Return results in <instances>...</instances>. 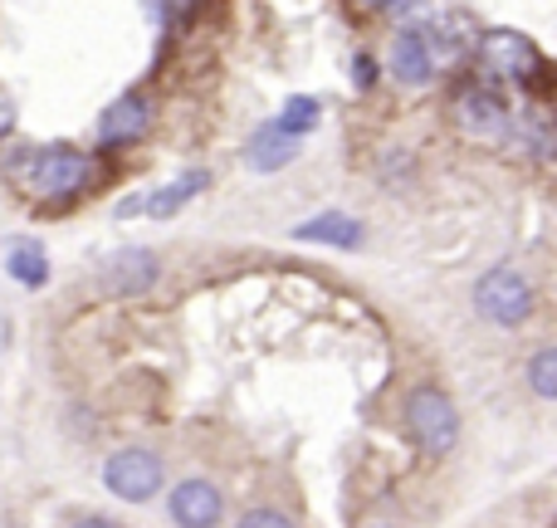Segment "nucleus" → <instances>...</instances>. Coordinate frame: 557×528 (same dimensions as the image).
<instances>
[{
  "label": "nucleus",
  "mask_w": 557,
  "mask_h": 528,
  "mask_svg": "<svg viewBox=\"0 0 557 528\" xmlns=\"http://www.w3.org/2000/svg\"><path fill=\"white\" fill-rule=\"evenodd\" d=\"M474 49H480V64L494 78H513V84L533 88L539 98L548 94V59H543V49L529 35H519V29H484L474 39Z\"/></svg>",
  "instance_id": "1"
},
{
  "label": "nucleus",
  "mask_w": 557,
  "mask_h": 528,
  "mask_svg": "<svg viewBox=\"0 0 557 528\" xmlns=\"http://www.w3.org/2000/svg\"><path fill=\"white\" fill-rule=\"evenodd\" d=\"M406 426H411L416 445H421L425 455H445L460 441V412H455V402L441 386H416V392L406 396Z\"/></svg>",
  "instance_id": "2"
},
{
  "label": "nucleus",
  "mask_w": 557,
  "mask_h": 528,
  "mask_svg": "<svg viewBox=\"0 0 557 528\" xmlns=\"http://www.w3.org/2000/svg\"><path fill=\"white\" fill-rule=\"evenodd\" d=\"M20 176H25L29 192L39 196H74L88 186L94 176V162L74 147H35V152L20 162Z\"/></svg>",
  "instance_id": "3"
},
{
  "label": "nucleus",
  "mask_w": 557,
  "mask_h": 528,
  "mask_svg": "<svg viewBox=\"0 0 557 528\" xmlns=\"http://www.w3.org/2000/svg\"><path fill=\"white\" fill-rule=\"evenodd\" d=\"M474 304H480V314L490 318V323L519 328L523 318L533 314V284L513 265H494L490 274L474 284Z\"/></svg>",
  "instance_id": "4"
},
{
  "label": "nucleus",
  "mask_w": 557,
  "mask_h": 528,
  "mask_svg": "<svg viewBox=\"0 0 557 528\" xmlns=\"http://www.w3.org/2000/svg\"><path fill=\"white\" fill-rule=\"evenodd\" d=\"M103 484L117 494V500L143 504L162 490V461H157L152 451H137V445L133 451H117L113 461L103 465Z\"/></svg>",
  "instance_id": "5"
},
{
  "label": "nucleus",
  "mask_w": 557,
  "mask_h": 528,
  "mask_svg": "<svg viewBox=\"0 0 557 528\" xmlns=\"http://www.w3.org/2000/svg\"><path fill=\"white\" fill-rule=\"evenodd\" d=\"M455 123H460L465 137H480V143H494V137L509 133V103H504L494 88H465L455 98Z\"/></svg>",
  "instance_id": "6"
},
{
  "label": "nucleus",
  "mask_w": 557,
  "mask_h": 528,
  "mask_svg": "<svg viewBox=\"0 0 557 528\" xmlns=\"http://www.w3.org/2000/svg\"><path fill=\"white\" fill-rule=\"evenodd\" d=\"M157 255L152 250H117V255H108L103 265H98V284H103V294H113V298H137V294H147V288L157 284Z\"/></svg>",
  "instance_id": "7"
},
{
  "label": "nucleus",
  "mask_w": 557,
  "mask_h": 528,
  "mask_svg": "<svg viewBox=\"0 0 557 528\" xmlns=\"http://www.w3.org/2000/svg\"><path fill=\"white\" fill-rule=\"evenodd\" d=\"M147 127H152V98L123 94L103 108V118H98V143L103 147H133L137 137H147Z\"/></svg>",
  "instance_id": "8"
},
{
  "label": "nucleus",
  "mask_w": 557,
  "mask_h": 528,
  "mask_svg": "<svg viewBox=\"0 0 557 528\" xmlns=\"http://www.w3.org/2000/svg\"><path fill=\"white\" fill-rule=\"evenodd\" d=\"M221 514H225V500H221V490H215V484L182 480L172 490V519L182 528H215V524H221Z\"/></svg>",
  "instance_id": "9"
},
{
  "label": "nucleus",
  "mask_w": 557,
  "mask_h": 528,
  "mask_svg": "<svg viewBox=\"0 0 557 528\" xmlns=\"http://www.w3.org/2000/svg\"><path fill=\"white\" fill-rule=\"evenodd\" d=\"M298 152H304V137L284 133L278 123H264L260 133L250 137V147H245V167H250V172H278V167L298 162Z\"/></svg>",
  "instance_id": "10"
},
{
  "label": "nucleus",
  "mask_w": 557,
  "mask_h": 528,
  "mask_svg": "<svg viewBox=\"0 0 557 528\" xmlns=\"http://www.w3.org/2000/svg\"><path fill=\"white\" fill-rule=\"evenodd\" d=\"M392 78L406 88H425L435 78V59L425 49V35L421 29H401L392 45Z\"/></svg>",
  "instance_id": "11"
},
{
  "label": "nucleus",
  "mask_w": 557,
  "mask_h": 528,
  "mask_svg": "<svg viewBox=\"0 0 557 528\" xmlns=\"http://www.w3.org/2000/svg\"><path fill=\"white\" fill-rule=\"evenodd\" d=\"M294 241L304 245H337V250H357L362 245V221L347 211H323L313 216V221L294 225Z\"/></svg>",
  "instance_id": "12"
},
{
  "label": "nucleus",
  "mask_w": 557,
  "mask_h": 528,
  "mask_svg": "<svg viewBox=\"0 0 557 528\" xmlns=\"http://www.w3.org/2000/svg\"><path fill=\"white\" fill-rule=\"evenodd\" d=\"M421 35H425V49H431V59H455V54H465V49H474L480 29H474L470 15L450 10V15H435V25L421 29Z\"/></svg>",
  "instance_id": "13"
},
{
  "label": "nucleus",
  "mask_w": 557,
  "mask_h": 528,
  "mask_svg": "<svg viewBox=\"0 0 557 528\" xmlns=\"http://www.w3.org/2000/svg\"><path fill=\"white\" fill-rule=\"evenodd\" d=\"M201 186H211V176L206 172H182L172 186H157V192H147L143 196V211L147 216H157V221H166V216H176L191 196H201Z\"/></svg>",
  "instance_id": "14"
},
{
  "label": "nucleus",
  "mask_w": 557,
  "mask_h": 528,
  "mask_svg": "<svg viewBox=\"0 0 557 528\" xmlns=\"http://www.w3.org/2000/svg\"><path fill=\"white\" fill-rule=\"evenodd\" d=\"M5 269H10V279H20L25 288H45L49 284V260H45V250H39L35 241H10Z\"/></svg>",
  "instance_id": "15"
},
{
  "label": "nucleus",
  "mask_w": 557,
  "mask_h": 528,
  "mask_svg": "<svg viewBox=\"0 0 557 528\" xmlns=\"http://www.w3.org/2000/svg\"><path fill=\"white\" fill-rule=\"evenodd\" d=\"M284 133H294V137H304V133H313L318 123H323V103L318 98H308V94H294V98H284V113L274 118Z\"/></svg>",
  "instance_id": "16"
},
{
  "label": "nucleus",
  "mask_w": 557,
  "mask_h": 528,
  "mask_svg": "<svg viewBox=\"0 0 557 528\" xmlns=\"http://www.w3.org/2000/svg\"><path fill=\"white\" fill-rule=\"evenodd\" d=\"M509 123H513V118H509ZM513 143H519L523 152H533L539 162H548L553 137H548V123H543V113H519V123H513Z\"/></svg>",
  "instance_id": "17"
},
{
  "label": "nucleus",
  "mask_w": 557,
  "mask_h": 528,
  "mask_svg": "<svg viewBox=\"0 0 557 528\" xmlns=\"http://www.w3.org/2000/svg\"><path fill=\"white\" fill-rule=\"evenodd\" d=\"M529 382L539 396H557V347H539V353H533Z\"/></svg>",
  "instance_id": "18"
},
{
  "label": "nucleus",
  "mask_w": 557,
  "mask_h": 528,
  "mask_svg": "<svg viewBox=\"0 0 557 528\" xmlns=\"http://www.w3.org/2000/svg\"><path fill=\"white\" fill-rule=\"evenodd\" d=\"M240 528H294V524H288L284 514H274V509H250L240 519Z\"/></svg>",
  "instance_id": "19"
},
{
  "label": "nucleus",
  "mask_w": 557,
  "mask_h": 528,
  "mask_svg": "<svg viewBox=\"0 0 557 528\" xmlns=\"http://www.w3.org/2000/svg\"><path fill=\"white\" fill-rule=\"evenodd\" d=\"M15 133V98H10V88L0 84V137Z\"/></svg>",
  "instance_id": "20"
},
{
  "label": "nucleus",
  "mask_w": 557,
  "mask_h": 528,
  "mask_svg": "<svg viewBox=\"0 0 557 528\" xmlns=\"http://www.w3.org/2000/svg\"><path fill=\"white\" fill-rule=\"evenodd\" d=\"M352 84H357V88H372V84H376V64H372L367 54L352 59Z\"/></svg>",
  "instance_id": "21"
},
{
  "label": "nucleus",
  "mask_w": 557,
  "mask_h": 528,
  "mask_svg": "<svg viewBox=\"0 0 557 528\" xmlns=\"http://www.w3.org/2000/svg\"><path fill=\"white\" fill-rule=\"evenodd\" d=\"M196 0H162V10H166V20H182L186 10H191Z\"/></svg>",
  "instance_id": "22"
},
{
  "label": "nucleus",
  "mask_w": 557,
  "mask_h": 528,
  "mask_svg": "<svg viewBox=\"0 0 557 528\" xmlns=\"http://www.w3.org/2000/svg\"><path fill=\"white\" fill-rule=\"evenodd\" d=\"M137 211H143V196H127V201H117V216H123V221H127V216H137Z\"/></svg>",
  "instance_id": "23"
},
{
  "label": "nucleus",
  "mask_w": 557,
  "mask_h": 528,
  "mask_svg": "<svg viewBox=\"0 0 557 528\" xmlns=\"http://www.w3.org/2000/svg\"><path fill=\"white\" fill-rule=\"evenodd\" d=\"M74 528H117L113 519H98V514H88V519H78Z\"/></svg>",
  "instance_id": "24"
},
{
  "label": "nucleus",
  "mask_w": 557,
  "mask_h": 528,
  "mask_svg": "<svg viewBox=\"0 0 557 528\" xmlns=\"http://www.w3.org/2000/svg\"><path fill=\"white\" fill-rule=\"evenodd\" d=\"M362 5H386V0H362Z\"/></svg>",
  "instance_id": "25"
}]
</instances>
